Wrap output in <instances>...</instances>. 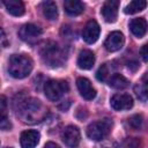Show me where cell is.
<instances>
[{
    "instance_id": "2",
    "label": "cell",
    "mask_w": 148,
    "mask_h": 148,
    "mask_svg": "<svg viewBox=\"0 0 148 148\" xmlns=\"http://www.w3.org/2000/svg\"><path fill=\"white\" fill-rule=\"evenodd\" d=\"M40 56H42L43 60L52 67L60 66L65 60V56H64L62 51L53 42L44 43V45L40 49Z\"/></svg>"
},
{
    "instance_id": "20",
    "label": "cell",
    "mask_w": 148,
    "mask_h": 148,
    "mask_svg": "<svg viewBox=\"0 0 148 148\" xmlns=\"http://www.w3.org/2000/svg\"><path fill=\"white\" fill-rule=\"evenodd\" d=\"M128 83H130L128 80L124 75L118 74V73L111 75V77L109 79L110 87H112L114 89H125L126 87H128Z\"/></svg>"
},
{
    "instance_id": "4",
    "label": "cell",
    "mask_w": 148,
    "mask_h": 148,
    "mask_svg": "<svg viewBox=\"0 0 148 148\" xmlns=\"http://www.w3.org/2000/svg\"><path fill=\"white\" fill-rule=\"evenodd\" d=\"M66 91H68V83L64 80H49L44 86L45 96L50 101H58Z\"/></svg>"
},
{
    "instance_id": "6",
    "label": "cell",
    "mask_w": 148,
    "mask_h": 148,
    "mask_svg": "<svg viewBox=\"0 0 148 148\" xmlns=\"http://www.w3.org/2000/svg\"><path fill=\"white\" fill-rule=\"evenodd\" d=\"M42 34H43V30L38 25H35L32 23L24 24L18 30V37L22 40L28 42V43H32L37 40L42 36Z\"/></svg>"
},
{
    "instance_id": "29",
    "label": "cell",
    "mask_w": 148,
    "mask_h": 148,
    "mask_svg": "<svg viewBox=\"0 0 148 148\" xmlns=\"http://www.w3.org/2000/svg\"><path fill=\"white\" fill-rule=\"evenodd\" d=\"M6 148H12V147H6Z\"/></svg>"
},
{
    "instance_id": "27",
    "label": "cell",
    "mask_w": 148,
    "mask_h": 148,
    "mask_svg": "<svg viewBox=\"0 0 148 148\" xmlns=\"http://www.w3.org/2000/svg\"><path fill=\"white\" fill-rule=\"evenodd\" d=\"M43 148H60V147L54 142H47Z\"/></svg>"
},
{
    "instance_id": "14",
    "label": "cell",
    "mask_w": 148,
    "mask_h": 148,
    "mask_svg": "<svg viewBox=\"0 0 148 148\" xmlns=\"http://www.w3.org/2000/svg\"><path fill=\"white\" fill-rule=\"evenodd\" d=\"M8 103L5 95H0V130L8 131L12 127L10 121L8 120Z\"/></svg>"
},
{
    "instance_id": "9",
    "label": "cell",
    "mask_w": 148,
    "mask_h": 148,
    "mask_svg": "<svg viewBox=\"0 0 148 148\" xmlns=\"http://www.w3.org/2000/svg\"><path fill=\"white\" fill-rule=\"evenodd\" d=\"M99 32H101V28H99L98 23L95 20H90L86 23V25L82 30V38L86 43L92 44L98 39Z\"/></svg>"
},
{
    "instance_id": "22",
    "label": "cell",
    "mask_w": 148,
    "mask_h": 148,
    "mask_svg": "<svg viewBox=\"0 0 148 148\" xmlns=\"http://www.w3.org/2000/svg\"><path fill=\"white\" fill-rule=\"evenodd\" d=\"M143 123V118L141 114H133L131 118H128V125L133 130H140Z\"/></svg>"
},
{
    "instance_id": "13",
    "label": "cell",
    "mask_w": 148,
    "mask_h": 148,
    "mask_svg": "<svg viewBox=\"0 0 148 148\" xmlns=\"http://www.w3.org/2000/svg\"><path fill=\"white\" fill-rule=\"evenodd\" d=\"M76 86H77V89L80 91V95L84 98V99H94L95 96H96V90L95 88L92 87L91 82L86 79V77H79L76 80Z\"/></svg>"
},
{
    "instance_id": "26",
    "label": "cell",
    "mask_w": 148,
    "mask_h": 148,
    "mask_svg": "<svg viewBox=\"0 0 148 148\" xmlns=\"http://www.w3.org/2000/svg\"><path fill=\"white\" fill-rule=\"evenodd\" d=\"M147 49H148V46L145 44V45H142V47H141V50H140V54H141L143 61H147V60H148V52H147Z\"/></svg>"
},
{
    "instance_id": "21",
    "label": "cell",
    "mask_w": 148,
    "mask_h": 148,
    "mask_svg": "<svg viewBox=\"0 0 148 148\" xmlns=\"http://www.w3.org/2000/svg\"><path fill=\"white\" fill-rule=\"evenodd\" d=\"M147 6V2L145 0H134V1H131L124 9L125 14H135L138 12H141L146 8Z\"/></svg>"
},
{
    "instance_id": "15",
    "label": "cell",
    "mask_w": 148,
    "mask_h": 148,
    "mask_svg": "<svg viewBox=\"0 0 148 148\" xmlns=\"http://www.w3.org/2000/svg\"><path fill=\"white\" fill-rule=\"evenodd\" d=\"M130 29H131L132 34L135 37L142 38L147 32V22H146V20L143 17L133 18L130 22Z\"/></svg>"
},
{
    "instance_id": "11",
    "label": "cell",
    "mask_w": 148,
    "mask_h": 148,
    "mask_svg": "<svg viewBox=\"0 0 148 148\" xmlns=\"http://www.w3.org/2000/svg\"><path fill=\"white\" fill-rule=\"evenodd\" d=\"M118 7H119V1L117 0H108L104 2L102 7V15L106 22L113 23L117 20Z\"/></svg>"
},
{
    "instance_id": "19",
    "label": "cell",
    "mask_w": 148,
    "mask_h": 148,
    "mask_svg": "<svg viewBox=\"0 0 148 148\" xmlns=\"http://www.w3.org/2000/svg\"><path fill=\"white\" fill-rule=\"evenodd\" d=\"M42 9H43V14L47 20H57L58 17V8L56 2L53 1H44L42 3Z\"/></svg>"
},
{
    "instance_id": "24",
    "label": "cell",
    "mask_w": 148,
    "mask_h": 148,
    "mask_svg": "<svg viewBox=\"0 0 148 148\" xmlns=\"http://www.w3.org/2000/svg\"><path fill=\"white\" fill-rule=\"evenodd\" d=\"M109 75H110V71H109L108 64L102 65V66L98 68L97 73H96V77H97L98 81H106V79H108Z\"/></svg>"
},
{
    "instance_id": "12",
    "label": "cell",
    "mask_w": 148,
    "mask_h": 148,
    "mask_svg": "<svg viewBox=\"0 0 148 148\" xmlns=\"http://www.w3.org/2000/svg\"><path fill=\"white\" fill-rule=\"evenodd\" d=\"M40 139V134L36 130H28L21 134L20 142L22 148H35Z\"/></svg>"
},
{
    "instance_id": "8",
    "label": "cell",
    "mask_w": 148,
    "mask_h": 148,
    "mask_svg": "<svg viewBox=\"0 0 148 148\" xmlns=\"http://www.w3.org/2000/svg\"><path fill=\"white\" fill-rule=\"evenodd\" d=\"M111 108L116 111L130 110L133 106V98L128 94H116L110 99Z\"/></svg>"
},
{
    "instance_id": "28",
    "label": "cell",
    "mask_w": 148,
    "mask_h": 148,
    "mask_svg": "<svg viewBox=\"0 0 148 148\" xmlns=\"http://www.w3.org/2000/svg\"><path fill=\"white\" fill-rule=\"evenodd\" d=\"M3 37H5V32H3L2 28H0V39H1V38H3Z\"/></svg>"
},
{
    "instance_id": "23",
    "label": "cell",
    "mask_w": 148,
    "mask_h": 148,
    "mask_svg": "<svg viewBox=\"0 0 148 148\" xmlns=\"http://www.w3.org/2000/svg\"><path fill=\"white\" fill-rule=\"evenodd\" d=\"M146 76H147V75H145V76H143V83H142V84H138V86H135V88H134L136 96H138L140 99H142V101H146V96H147Z\"/></svg>"
},
{
    "instance_id": "16",
    "label": "cell",
    "mask_w": 148,
    "mask_h": 148,
    "mask_svg": "<svg viewBox=\"0 0 148 148\" xmlns=\"http://www.w3.org/2000/svg\"><path fill=\"white\" fill-rule=\"evenodd\" d=\"M95 64V56L90 50H83L77 58V66L81 69H90Z\"/></svg>"
},
{
    "instance_id": "5",
    "label": "cell",
    "mask_w": 148,
    "mask_h": 148,
    "mask_svg": "<svg viewBox=\"0 0 148 148\" xmlns=\"http://www.w3.org/2000/svg\"><path fill=\"white\" fill-rule=\"evenodd\" d=\"M42 105L38 99L35 98H28L23 102V106L21 109V112L24 114L23 119L25 123H36L38 121V114L40 113Z\"/></svg>"
},
{
    "instance_id": "10",
    "label": "cell",
    "mask_w": 148,
    "mask_h": 148,
    "mask_svg": "<svg viewBox=\"0 0 148 148\" xmlns=\"http://www.w3.org/2000/svg\"><path fill=\"white\" fill-rule=\"evenodd\" d=\"M124 43H125L124 35L120 31H112L106 37L104 42V46L109 52H116L123 47Z\"/></svg>"
},
{
    "instance_id": "7",
    "label": "cell",
    "mask_w": 148,
    "mask_h": 148,
    "mask_svg": "<svg viewBox=\"0 0 148 148\" xmlns=\"http://www.w3.org/2000/svg\"><path fill=\"white\" fill-rule=\"evenodd\" d=\"M61 139L64 141V143L69 147V148H75L79 143H80V131L76 126L74 125H68L66 126L62 132H61Z\"/></svg>"
},
{
    "instance_id": "18",
    "label": "cell",
    "mask_w": 148,
    "mask_h": 148,
    "mask_svg": "<svg viewBox=\"0 0 148 148\" xmlns=\"http://www.w3.org/2000/svg\"><path fill=\"white\" fill-rule=\"evenodd\" d=\"M64 8L68 15L76 16V15H80L81 13H83L84 5H83V2H81L79 0H66L64 2Z\"/></svg>"
},
{
    "instance_id": "3",
    "label": "cell",
    "mask_w": 148,
    "mask_h": 148,
    "mask_svg": "<svg viewBox=\"0 0 148 148\" xmlns=\"http://www.w3.org/2000/svg\"><path fill=\"white\" fill-rule=\"evenodd\" d=\"M112 121L110 119H101L91 123L87 128V136L94 141H101L111 131Z\"/></svg>"
},
{
    "instance_id": "25",
    "label": "cell",
    "mask_w": 148,
    "mask_h": 148,
    "mask_svg": "<svg viewBox=\"0 0 148 148\" xmlns=\"http://www.w3.org/2000/svg\"><path fill=\"white\" fill-rule=\"evenodd\" d=\"M140 145V140H138L136 138H128L125 141V147L126 148H138Z\"/></svg>"
},
{
    "instance_id": "1",
    "label": "cell",
    "mask_w": 148,
    "mask_h": 148,
    "mask_svg": "<svg viewBox=\"0 0 148 148\" xmlns=\"http://www.w3.org/2000/svg\"><path fill=\"white\" fill-rule=\"evenodd\" d=\"M32 71V60L25 54H13L8 60V72L15 79H24Z\"/></svg>"
},
{
    "instance_id": "17",
    "label": "cell",
    "mask_w": 148,
    "mask_h": 148,
    "mask_svg": "<svg viewBox=\"0 0 148 148\" xmlns=\"http://www.w3.org/2000/svg\"><path fill=\"white\" fill-rule=\"evenodd\" d=\"M3 5L7 12L13 16H22L25 12L24 3L20 0H5Z\"/></svg>"
}]
</instances>
